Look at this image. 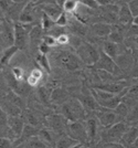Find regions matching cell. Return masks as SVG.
I'll use <instances>...</instances> for the list:
<instances>
[{
  "label": "cell",
  "instance_id": "1",
  "mask_svg": "<svg viewBox=\"0 0 138 148\" xmlns=\"http://www.w3.org/2000/svg\"><path fill=\"white\" fill-rule=\"evenodd\" d=\"M77 53L80 59L86 64L95 65L100 60V51L87 42H82L80 48L77 49Z\"/></svg>",
  "mask_w": 138,
  "mask_h": 148
},
{
  "label": "cell",
  "instance_id": "2",
  "mask_svg": "<svg viewBox=\"0 0 138 148\" xmlns=\"http://www.w3.org/2000/svg\"><path fill=\"white\" fill-rule=\"evenodd\" d=\"M0 36L1 47H3V50L14 45V25H12V22L8 21L7 19H1Z\"/></svg>",
  "mask_w": 138,
  "mask_h": 148
},
{
  "label": "cell",
  "instance_id": "3",
  "mask_svg": "<svg viewBox=\"0 0 138 148\" xmlns=\"http://www.w3.org/2000/svg\"><path fill=\"white\" fill-rule=\"evenodd\" d=\"M128 125L124 122H118L114 126L107 128L104 133V139L107 143H119L122 137L125 135V133L128 130Z\"/></svg>",
  "mask_w": 138,
  "mask_h": 148
},
{
  "label": "cell",
  "instance_id": "4",
  "mask_svg": "<svg viewBox=\"0 0 138 148\" xmlns=\"http://www.w3.org/2000/svg\"><path fill=\"white\" fill-rule=\"evenodd\" d=\"M66 135H69L70 137H72L73 139H75L76 142L81 144L88 140L85 124L81 122H69L66 127Z\"/></svg>",
  "mask_w": 138,
  "mask_h": 148
},
{
  "label": "cell",
  "instance_id": "5",
  "mask_svg": "<svg viewBox=\"0 0 138 148\" xmlns=\"http://www.w3.org/2000/svg\"><path fill=\"white\" fill-rule=\"evenodd\" d=\"M94 68H96L98 71H105L109 74H116L117 73L116 71H119L118 65L115 63L112 58L105 54L103 50L100 51V60L94 65Z\"/></svg>",
  "mask_w": 138,
  "mask_h": 148
},
{
  "label": "cell",
  "instance_id": "6",
  "mask_svg": "<svg viewBox=\"0 0 138 148\" xmlns=\"http://www.w3.org/2000/svg\"><path fill=\"white\" fill-rule=\"evenodd\" d=\"M30 41V30L27 29L25 25H14V45L18 49H25Z\"/></svg>",
  "mask_w": 138,
  "mask_h": 148
},
{
  "label": "cell",
  "instance_id": "7",
  "mask_svg": "<svg viewBox=\"0 0 138 148\" xmlns=\"http://www.w3.org/2000/svg\"><path fill=\"white\" fill-rule=\"evenodd\" d=\"M59 61L69 71H75L81 68L82 60L80 59V56H75L74 53H71V52H63L59 58Z\"/></svg>",
  "mask_w": 138,
  "mask_h": 148
},
{
  "label": "cell",
  "instance_id": "8",
  "mask_svg": "<svg viewBox=\"0 0 138 148\" xmlns=\"http://www.w3.org/2000/svg\"><path fill=\"white\" fill-rule=\"evenodd\" d=\"M46 123L49 124L50 130L55 133H61L63 130L66 132L69 121L61 114H57V115H50L49 117H46Z\"/></svg>",
  "mask_w": 138,
  "mask_h": 148
},
{
  "label": "cell",
  "instance_id": "9",
  "mask_svg": "<svg viewBox=\"0 0 138 148\" xmlns=\"http://www.w3.org/2000/svg\"><path fill=\"white\" fill-rule=\"evenodd\" d=\"M126 86H127V84L125 82H108V83H103V84H100V85H96V86H94V88L112 93V94H115V95H118V94L123 93L127 88Z\"/></svg>",
  "mask_w": 138,
  "mask_h": 148
},
{
  "label": "cell",
  "instance_id": "10",
  "mask_svg": "<svg viewBox=\"0 0 138 148\" xmlns=\"http://www.w3.org/2000/svg\"><path fill=\"white\" fill-rule=\"evenodd\" d=\"M98 121H100V125L104 128H109L114 126L115 124H117L119 122L118 121V115L116 114V112L109 111V110H105L104 112L100 113L98 115Z\"/></svg>",
  "mask_w": 138,
  "mask_h": 148
},
{
  "label": "cell",
  "instance_id": "11",
  "mask_svg": "<svg viewBox=\"0 0 138 148\" xmlns=\"http://www.w3.org/2000/svg\"><path fill=\"white\" fill-rule=\"evenodd\" d=\"M25 122L18 116H9V132H11L13 138L22 136L25 130Z\"/></svg>",
  "mask_w": 138,
  "mask_h": 148
},
{
  "label": "cell",
  "instance_id": "12",
  "mask_svg": "<svg viewBox=\"0 0 138 148\" xmlns=\"http://www.w3.org/2000/svg\"><path fill=\"white\" fill-rule=\"evenodd\" d=\"M44 13L46 16H49L54 22L57 21L59 17L63 13V9L62 7L60 6L57 2H48L45 3L43 7Z\"/></svg>",
  "mask_w": 138,
  "mask_h": 148
},
{
  "label": "cell",
  "instance_id": "13",
  "mask_svg": "<svg viewBox=\"0 0 138 148\" xmlns=\"http://www.w3.org/2000/svg\"><path fill=\"white\" fill-rule=\"evenodd\" d=\"M92 31L96 37L108 38L113 31V28H112V25L106 22H97L92 25Z\"/></svg>",
  "mask_w": 138,
  "mask_h": 148
},
{
  "label": "cell",
  "instance_id": "14",
  "mask_svg": "<svg viewBox=\"0 0 138 148\" xmlns=\"http://www.w3.org/2000/svg\"><path fill=\"white\" fill-rule=\"evenodd\" d=\"M80 99V102L82 103V105L84 106V108L86 111H98L100 108H103L98 104V102L96 101V99L93 96L92 92L89 93V94H86V95H82L81 99Z\"/></svg>",
  "mask_w": 138,
  "mask_h": 148
},
{
  "label": "cell",
  "instance_id": "15",
  "mask_svg": "<svg viewBox=\"0 0 138 148\" xmlns=\"http://www.w3.org/2000/svg\"><path fill=\"white\" fill-rule=\"evenodd\" d=\"M138 138V127H135V126H132L129 127L128 130L125 133V135L122 137L120 139V144H123L126 148L127 147H133L135 142L137 140Z\"/></svg>",
  "mask_w": 138,
  "mask_h": 148
},
{
  "label": "cell",
  "instance_id": "16",
  "mask_svg": "<svg viewBox=\"0 0 138 148\" xmlns=\"http://www.w3.org/2000/svg\"><path fill=\"white\" fill-rule=\"evenodd\" d=\"M118 20L120 21V23H123L124 25H128L129 23H133L134 16L130 11V8L128 6V3H123L119 7Z\"/></svg>",
  "mask_w": 138,
  "mask_h": 148
},
{
  "label": "cell",
  "instance_id": "17",
  "mask_svg": "<svg viewBox=\"0 0 138 148\" xmlns=\"http://www.w3.org/2000/svg\"><path fill=\"white\" fill-rule=\"evenodd\" d=\"M34 20L33 14V3H25L23 9L19 14V21L21 25H29Z\"/></svg>",
  "mask_w": 138,
  "mask_h": 148
},
{
  "label": "cell",
  "instance_id": "18",
  "mask_svg": "<svg viewBox=\"0 0 138 148\" xmlns=\"http://www.w3.org/2000/svg\"><path fill=\"white\" fill-rule=\"evenodd\" d=\"M61 115H63L69 122H80V119L75 114L70 101L65 102L64 104L61 105Z\"/></svg>",
  "mask_w": 138,
  "mask_h": 148
},
{
  "label": "cell",
  "instance_id": "19",
  "mask_svg": "<svg viewBox=\"0 0 138 148\" xmlns=\"http://www.w3.org/2000/svg\"><path fill=\"white\" fill-rule=\"evenodd\" d=\"M103 52L107 54L109 58H112L114 61L117 60V58L119 56V47L118 44L111 42V41H106L104 45H103Z\"/></svg>",
  "mask_w": 138,
  "mask_h": 148
},
{
  "label": "cell",
  "instance_id": "20",
  "mask_svg": "<svg viewBox=\"0 0 138 148\" xmlns=\"http://www.w3.org/2000/svg\"><path fill=\"white\" fill-rule=\"evenodd\" d=\"M97 121L94 117L87 118L85 122V128H86V133H87L88 140L92 142L96 138L97 135Z\"/></svg>",
  "mask_w": 138,
  "mask_h": 148
},
{
  "label": "cell",
  "instance_id": "21",
  "mask_svg": "<svg viewBox=\"0 0 138 148\" xmlns=\"http://www.w3.org/2000/svg\"><path fill=\"white\" fill-rule=\"evenodd\" d=\"M55 132H53L52 130L50 128H42V130H40V133H39V136L45 140V142L48 143L49 145H50L51 147H55V145H57V139H55Z\"/></svg>",
  "mask_w": 138,
  "mask_h": 148
},
{
  "label": "cell",
  "instance_id": "22",
  "mask_svg": "<svg viewBox=\"0 0 138 148\" xmlns=\"http://www.w3.org/2000/svg\"><path fill=\"white\" fill-rule=\"evenodd\" d=\"M66 99H68V93L65 92L63 88H61V87L53 88V92H52V95H51V102L52 103L62 105L65 103Z\"/></svg>",
  "mask_w": 138,
  "mask_h": 148
},
{
  "label": "cell",
  "instance_id": "23",
  "mask_svg": "<svg viewBox=\"0 0 138 148\" xmlns=\"http://www.w3.org/2000/svg\"><path fill=\"white\" fill-rule=\"evenodd\" d=\"M27 148H52L48 143L43 140L40 136H34L27 140Z\"/></svg>",
  "mask_w": 138,
  "mask_h": 148
},
{
  "label": "cell",
  "instance_id": "24",
  "mask_svg": "<svg viewBox=\"0 0 138 148\" xmlns=\"http://www.w3.org/2000/svg\"><path fill=\"white\" fill-rule=\"evenodd\" d=\"M76 144H79V142H76L69 135H62L57 139L55 148H73Z\"/></svg>",
  "mask_w": 138,
  "mask_h": 148
},
{
  "label": "cell",
  "instance_id": "25",
  "mask_svg": "<svg viewBox=\"0 0 138 148\" xmlns=\"http://www.w3.org/2000/svg\"><path fill=\"white\" fill-rule=\"evenodd\" d=\"M18 51H19V49H18L16 45H12V47H10V48H8V49H5L2 51V53H1L0 63H1L2 65L8 64V62L10 61V59H11Z\"/></svg>",
  "mask_w": 138,
  "mask_h": 148
},
{
  "label": "cell",
  "instance_id": "26",
  "mask_svg": "<svg viewBox=\"0 0 138 148\" xmlns=\"http://www.w3.org/2000/svg\"><path fill=\"white\" fill-rule=\"evenodd\" d=\"M23 122H27L28 125H31L34 127H38L40 125V118L39 116L31 111H27L23 114Z\"/></svg>",
  "mask_w": 138,
  "mask_h": 148
},
{
  "label": "cell",
  "instance_id": "27",
  "mask_svg": "<svg viewBox=\"0 0 138 148\" xmlns=\"http://www.w3.org/2000/svg\"><path fill=\"white\" fill-rule=\"evenodd\" d=\"M40 130H38V127H34V126H31V125H25V130H23V133H22V136H21V140H28L34 136H38Z\"/></svg>",
  "mask_w": 138,
  "mask_h": 148
},
{
  "label": "cell",
  "instance_id": "28",
  "mask_svg": "<svg viewBox=\"0 0 138 148\" xmlns=\"http://www.w3.org/2000/svg\"><path fill=\"white\" fill-rule=\"evenodd\" d=\"M52 92H53V90H50L49 87L46 86H41L39 88V97L40 99L43 102L44 104H46V103H49L51 102V95H52Z\"/></svg>",
  "mask_w": 138,
  "mask_h": 148
},
{
  "label": "cell",
  "instance_id": "29",
  "mask_svg": "<svg viewBox=\"0 0 138 148\" xmlns=\"http://www.w3.org/2000/svg\"><path fill=\"white\" fill-rule=\"evenodd\" d=\"M80 5L79 1H74V0H66L62 3L63 12L65 13H73L77 9V6Z\"/></svg>",
  "mask_w": 138,
  "mask_h": 148
},
{
  "label": "cell",
  "instance_id": "30",
  "mask_svg": "<svg viewBox=\"0 0 138 148\" xmlns=\"http://www.w3.org/2000/svg\"><path fill=\"white\" fill-rule=\"evenodd\" d=\"M123 40H124V34L122 33V31L119 30V29L113 30L112 33H111V36L108 37V41L114 42V43L116 44H119L120 42H123Z\"/></svg>",
  "mask_w": 138,
  "mask_h": 148
},
{
  "label": "cell",
  "instance_id": "31",
  "mask_svg": "<svg viewBox=\"0 0 138 148\" xmlns=\"http://www.w3.org/2000/svg\"><path fill=\"white\" fill-rule=\"evenodd\" d=\"M37 62H38L39 64L42 66V68L48 72V73H50L51 72V65L50 63H49V59L46 58L45 54H42V53H40L38 56H37Z\"/></svg>",
  "mask_w": 138,
  "mask_h": 148
},
{
  "label": "cell",
  "instance_id": "32",
  "mask_svg": "<svg viewBox=\"0 0 138 148\" xmlns=\"http://www.w3.org/2000/svg\"><path fill=\"white\" fill-rule=\"evenodd\" d=\"M53 25H55L54 21L49 16H46L45 13H43L42 14V19H41V27H42V29L45 31L50 30V29L53 28Z\"/></svg>",
  "mask_w": 138,
  "mask_h": 148
},
{
  "label": "cell",
  "instance_id": "33",
  "mask_svg": "<svg viewBox=\"0 0 138 148\" xmlns=\"http://www.w3.org/2000/svg\"><path fill=\"white\" fill-rule=\"evenodd\" d=\"M41 37H42V27H39V25L33 27L32 30L30 31V41L36 42Z\"/></svg>",
  "mask_w": 138,
  "mask_h": 148
},
{
  "label": "cell",
  "instance_id": "34",
  "mask_svg": "<svg viewBox=\"0 0 138 148\" xmlns=\"http://www.w3.org/2000/svg\"><path fill=\"white\" fill-rule=\"evenodd\" d=\"M127 121L129 123H136L138 121V105L137 106H134L130 111L128 112V115L126 116Z\"/></svg>",
  "mask_w": 138,
  "mask_h": 148
},
{
  "label": "cell",
  "instance_id": "35",
  "mask_svg": "<svg viewBox=\"0 0 138 148\" xmlns=\"http://www.w3.org/2000/svg\"><path fill=\"white\" fill-rule=\"evenodd\" d=\"M68 22H69V19H68V16H66V13L63 12L59 19H57V21L54 22L57 27H60V28H63V27H65V25H68Z\"/></svg>",
  "mask_w": 138,
  "mask_h": 148
},
{
  "label": "cell",
  "instance_id": "36",
  "mask_svg": "<svg viewBox=\"0 0 138 148\" xmlns=\"http://www.w3.org/2000/svg\"><path fill=\"white\" fill-rule=\"evenodd\" d=\"M9 97H10L9 101H10V102H11V104H13L14 106H18V107L20 106V107H21V106L23 105L22 99H20L18 95H16L14 93H10V94H9Z\"/></svg>",
  "mask_w": 138,
  "mask_h": 148
},
{
  "label": "cell",
  "instance_id": "37",
  "mask_svg": "<svg viewBox=\"0 0 138 148\" xmlns=\"http://www.w3.org/2000/svg\"><path fill=\"white\" fill-rule=\"evenodd\" d=\"M126 95L132 96V97H138V81L135 84H133L132 86L128 87Z\"/></svg>",
  "mask_w": 138,
  "mask_h": 148
},
{
  "label": "cell",
  "instance_id": "38",
  "mask_svg": "<svg viewBox=\"0 0 138 148\" xmlns=\"http://www.w3.org/2000/svg\"><path fill=\"white\" fill-rule=\"evenodd\" d=\"M80 3L83 5V6L88 7L91 9H96V8L100 7L98 1H96V0H82V1H80Z\"/></svg>",
  "mask_w": 138,
  "mask_h": 148
},
{
  "label": "cell",
  "instance_id": "39",
  "mask_svg": "<svg viewBox=\"0 0 138 148\" xmlns=\"http://www.w3.org/2000/svg\"><path fill=\"white\" fill-rule=\"evenodd\" d=\"M12 75L16 79V81L20 82L23 77V70L21 68H18V66H14V68H12Z\"/></svg>",
  "mask_w": 138,
  "mask_h": 148
},
{
  "label": "cell",
  "instance_id": "40",
  "mask_svg": "<svg viewBox=\"0 0 138 148\" xmlns=\"http://www.w3.org/2000/svg\"><path fill=\"white\" fill-rule=\"evenodd\" d=\"M0 148H12V140L8 137H1Z\"/></svg>",
  "mask_w": 138,
  "mask_h": 148
},
{
  "label": "cell",
  "instance_id": "41",
  "mask_svg": "<svg viewBox=\"0 0 138 148\" xmlns=\"http://www.w3.org/2000/svg\"><path fill=\"white\" fill-rule=\"evenodd\" d=\"M57 43L60 44V45H66V44L70 43V37L68 34H61L60 37L57 38Z\"/></svg>",
  "mask_w": 138,
  "mask_h": 148
},
{
  "label": "cell",
  "instance_id": "42",
  "mask_svg": "<svg viewBox=\"0 0 138 148\" xmlns=\"http://www.w3.org/2000/svg\"><path fill=\"white\" fill-rule=\"evenodd\" d=\"M43 42L51 48V47H53L54 44L57 43V38L52 37V36H46V37L43 38Z\"/></svg>",
  "mask_w": 138,
  "mask_h": 148
},
{
  "label": "cell",
  "instance_id": "43",
  "mask_svg": "<svg viewBox=\"0 0 138 148\" xmlns=\"http://www.w3.org/2000/svg\"><path fill=\"white\" fill-rule=\"evenodd\" d=\"M30 75L40 81L42 79V75H43V74H42V71H41V70H39V69H33L31 71V73H30Z\"/></svg>",
  "mask_w": 138,
  "mask_h": 148
},
{
  "label": "cell",
  "instance_id": "44",
  "mask_svg": "<svg viewBox=\"0 0 138 148\" xmlns=\"http://www.w3.org/2000/svg\"><path fill=\"white\" fill-rule=\"evenodd\" d=\"M39 51H40V53H42V54H45V56H46V53L50 51V47L46 45L44 42H41L40 45H39Z\"/></svg>",
  "mask_w": 138,
  "mask_h": 148
},
{
  "label": "cell",
  "instance_id": "45",
  "mask_svg": "<svg viewBox=\"0 0 138 148\" xmlns=\"http://www.w3.org/2000/svg\"><path fill=\"white\" fill-rule=\"evenodd\" d=\"M104 148H126L123 144L120 143H107L104 146Z\"/></svg>",
  "mask_w": 138,
  "mask_h": 148
},
{
  "label": "cell",
  "instance_id": "46",
  "mask_svg": "<svg viewBox=\"0 0 138 148\" xmlns=\"http://www.w3.org/2000/svg\"><path fill=\"white\" fill-rule=\"evenodd\" d=\"M39 82H40V81L37 80L36 77L31 76V75H29V76H28V84H29V85H31V86H36V85H38Z\"/></svg>",
  "mask_w": 138,
  "mask_h": 148
},
{
  "label": "cell",
  "instance_id": "47",
  "mask_svg": "<svg viewBox=\"0 0 138 148\" xmlns=\"http://www.w3.org/2000/svg\"><path fill=\"white\" fill-rule=\"evenodd\" d=\"M130 34H135V37H138V25H133L130 27V30H129Z\"/></svg>",
  "mask_w": 138,
  "mask_h": 148
},
{
  "label": "cell",
  "instance_id": "48",
  "mask_svg": "<svg viewBox=\"0 0 138 148\" xmlns=\"http://www.w3.org/2000/svg\"><path fill=\"white\" fill-rule=\"evenodd\" d=\"M73 148H85V146H84V144H81V143H79V144H76V145Z\"/></svg>",
  "mask_w": 138,
  "mask_h": 148
},
{
  "label": "cell",
  "instance_id": "49",
  "mask_svg": "<svg viewBox=\"0 0 138 148\" xmlns=\"http://www.w3.org/2000/svg\"><path fill=\"white\" fill-rule=\"evenodd\" d=\"M133 25H138V16H137V17H135V18H134V20H133Z\"/></svg>",
  "mask_w": 138,
  "mask_h": 148
},
{
  "label": "cell",
  "instance_id": "50",
  "mask_svg": "<svg viewBox=\"0 0 138 148\" xmlns=\"http://www.w3.org/2000/svg\"><path fill=\"white\" fill-rule=\"evenodd\" d=\"M134 43L136 44V48L138 49V37H136L135 39H134Z\"/></svg>",
  "mask_w": 138,
  "mask_h": 148
},
{
  "label": "cell",
  "instance_id": "51",
  "mask_svg": "<svg viewBox=\"0 0 138 148\" xmlns=\"http://www.w3.org/2000/svg\"><path fill=\"white\" fill-rule=\"evenodd\" d=\"M133 147H135V148H138V138H137V140L135 142V144H134V146Z\"/></svg>",
  "mask_w": 138,
  "mask_h": 148
},
{
  "label": "cell",
  "instance_id": "52",
  "mask_svg": "<svg viewBox=\"0 0 138 148\" xmlns=\"http://www.w3.org/2000/svg\"><path fill=\"white\" fill-rule=\"evenodd\" d=\"M137 127H138V126H137Z\"/></svg>",
  "mask_w": 138,
  "mask_h": 148
}]
</instances>
